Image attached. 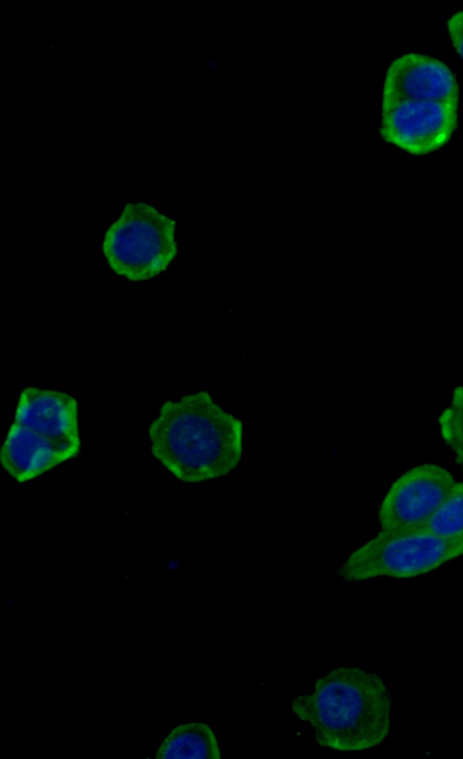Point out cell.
Listing matches in <instances>:
<instances>
[{"label":"cell","instance_id":"cell-12","mask_svg":"<svg viewBox=\"0 0 463 759\" xmlns=\"http://www.w3.org/2000/svg\"><path fill=\"white\" fill-rule=\"evenodd\" d=\"M441 437L454 452L456 458L463 456V386L457 387L449 405L439 418Z\"/></svg>","mask_w":463,"mask_h":759},{"label":"cell","instance_id":"cell-7","mask_svg":"<svg viewBox=\"0 0 463 759\" xmlns=\"http://www.w3.org/2000/svg\"><path fill=\"white\" fill-rule=\"evenodd\" d=\"M456 76L439 59L418 53L396 58L383 85L381 110L402 101H458Z\"/></svg>","mask_w":463,"mask_h":759},{"label":"cell","instance_id":"cell-2","mask_svg":"<svg viewBox=\"0 0 463 759\" xmlns=\"http://www.w3.org/2000/svg\"><path fill=\"white\" fill-rule=\"evenodd\" d=\"M292 710L311 723L321 745L336 751H361L379 745L387 736L391 703L378 675L340 668L320 677L313 693L298 697Z\"/></svg>","mask_w":463,"mask_h":759},{"label":"cell","instance_id":"cell-13","mask_svg":"<svg viewBox=\"0 0 463 759\" xmlns=\"http://www.w3.org/2000/svg\"><path fill=\"white\" fill-rule=\"evenodd\" d=\"M446 24L452 45L463 59V10L453 14Z\"/></svg>","mask_w":463,"mask_h":759},{"label":"cell","instance_id":"cell-1","mask_svg":"<svg viewBox=\"0 0 463 759\" xmlns=\"http://www.w3.org/2000/svg\"><path fill=\"white\" fill-rule=\"evenodd\" d=\"M150 451L178 480L200 483L230 473L243 450V423L207 391L167 400L148 430Z\"/></svg>","mask_w":463,"mask_h":759},{"label":"cell","instance_id":"cell-8","mask_svg":"<svg viewBox=\"0 0 463 759\" xmlns=\"http://www.w3.org/2000/svg\"><path fill=\"white\" fill-rule=\"evenodd\" d=\"M14 423L81 450L78 403L71 395L30 386L19 396Z\"/></svg>","mask_w":463,"mask_h":759},{"label":"cell","instance_id":"cell-5","mask_svg":"<svg viewBox=\"0 0 463 759\" xmlns=\"http://www.w3.org/2000/svg\"><path fill=\"white\" fill-rule=\"evenodd\" d=\"M457 481L444 467L417 466L400 476L386 494L379 511L381 532L413 530L429 521Z\"/></svg>","mask_w":463,"mask_h":759},{"label":"cell","instance_id":"cell-3","mask_svg":"<svg viewBox=\"0 0 463 759\" xmlns=\"http://www.w3.org/2000/svg\"><path fill=\"white\" fill-rule=\"evenodd\" d=\"M175 226L149 204L128 203L105 233L102 249L110 267L130 281L165 271L178 252Z\"/></svg>","mask_w":463,"mask_h":759},{"label":"cell","instance_id":"cell-14","mask_svg":"<svg viewBox=\"0 0 463 759\" xmlns=\"http://www.w3.org/2000/svg\"><path fill=\"white\" fill-rule=\"evenodd\" d=\"M456 461L461 466L462 473H463V456L460 457H457Z\"/></svg>","mask_w":463,"mask_h":759},{"label":"cell","instance_id":"cell-11","mask_svg":"<svg viewBox=\"0 0 463 759\" xmlns=\"http://www.w3.org/2000/svg\"><path fill=\"white\" fill-rule=\"evenodd\" d=\"M410 531H426L447 538L463 537V482L455 484L429 521Z\"/></svg>","mask_w":463,"mask_h":759},{"label":"cell","instance_id":"cell-9","mask_svg":"<svg viewBox=\"0 0 463 759\" xmlns=\"http://www.w3.org/2000/svg\"><path fill=\"white\" fill-rule=\"evenodd\" d=\"M80 449L53 441L14 423L1 447L3 468L19 483L31 481L78 456Z\"/></svg>","mask_w":463,"mask_h":759},{"label":"cell","instance_id":"cell-10","mask_svg":"<svg viewBox=\"0 0 463 759\" xmlns=\"http://www.w3.org/2000/svg\"><path fill=\"white\" fill-rule=\"evenodd\" d=\"M157 759H220L217 738L204 723H187L177 726L164 739Z\"/></svg>","mask_w":463,"mask_h":759},{"label":"cell","instance_id":"cell-4","mask_svg":"<svg viewBox=\"0 0 463 759\" xmlns=\"http://www.w3.org/2000/svg\"><path fill=\"white\" fill-rule=\"evenodd\" d=\"M463 555V537L426 531L380 532L354 551L339 571L350 581L386 576L410 578Z\"/></svg>","mask_w":463,"mask_h":759},{"label":"cell","instance_id":"cell-6","mask_svg":"<svg viewBox=\"0 0 463 759\" xmlns=\"http://www.w3.org/2000/svg\"><path fill=\"white\" fill-rule=\"evenodd\" d=\"M458 101H402L381 110V138L415 156L445 146L458 124Z\"/></svg>","mask_w":463,"mask_h":759}]
</instances>
